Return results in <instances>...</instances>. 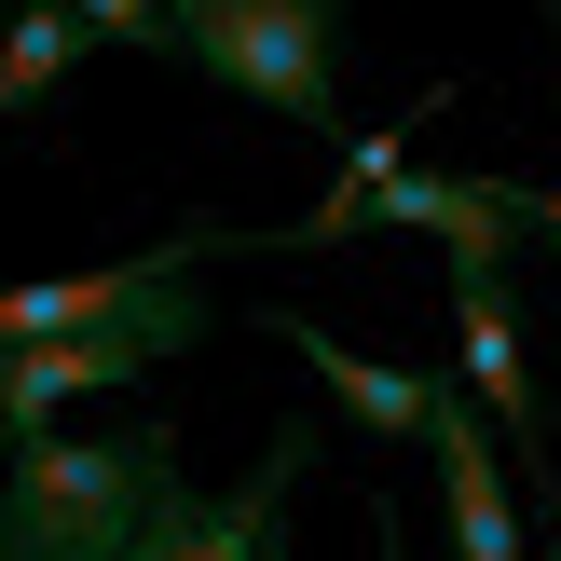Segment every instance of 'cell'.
<instances>
[{"label": "cell", "instance_id": "6da1fadb", "mask_svg": "<svg viewBox=\"0 0 561 561\" xmlns=\"http://www.w3.org/2000/svg\"><path fill=\"white\" fill-rule=\"evenodd\" d=\"M179 493V438L124 425V438H27L0 466V561H124L151 535V507Z\"/></svg>", "mask_w": 561, "mask_h": 561}, {"label": "cell", "instance_id": "7a4b0ae2", "mask_svg": "<svg viewBox=\"0 0 561 561\" xmlns=\"http://www.w3.org/2000/svg\"><path fill=\"white\" fill-rule=\"evenodd\" d=\"M179 55L274 124H343V0H179Z\"/></svg>", "mask_w": 561, "mask_h": 561}, {"label": "cell", "instance_id": "3957f363", "mask_svg": "<svg viewBox=\"0 0 561 561\" xmlns=\"http://www.w3.org/2000/svg\"><path fill=\"white\" fill-rule=\"evenodd\" d=\"M206 343V288H164L151 316H110V329H69V343H14L0 356V466L27 453V438H55V411H82V398H110V383H137V370H164V356H192Z\"/></svg>", "mask_w": 561, "mask_h": 561}, {"label": "cell", "instance_id": "277c9868", "mask_svg": "<svg viewBox=\"0 0 561 561\" xmlns=\"http://www.w3.org/2000/svg\"><path fill=\"white\" fill-rule=\"evenodd\" d=\"M301 466H316V425H274V438H261V480H233V493H192V480H179L124 561H288V493H301Z\"/></svg>", "mask_w": 561, "mask_h": 561}, {"label": "cell", "instance_id": "5b68a950", "mask_svg": "<svg viewBox=\"0 0 561 561\" xmlns=\"http://www.w3.org/2000/svg\"><path fill=\"white\" fill-rule=\"evenodd\" d=\"M453 383L493 411V438L520 453V480H548V383H535V343H520L507 261H453Z\"/></svg>", "mask_w": 561, "mask_h": 561}, {"label": "cell", "instance_id": "8992f818", "mask_svg": "<svg viewBox=\"0 0 561 561\" xmlns=\"http://www.w3.org/2000/svg\"><path fill=\"white\" fill-rule=\"evenodd\" d=\"M438 520H453V561H520V453L493 438V411L438 370Z\"/></svg>", "mask_w": 561, "mask_h": 561}, {"label": "cell", "instance_id": "52a82bcc", "mask_svg": "<svg viewBox=\"0 0 561 561\" xmlns=\"http://www.w3.org/2000/svg\"><path fill=\"white\" fill-rule=\"evenodd\" d=\"M219 233H164L151 261H96V274H42V288H0V356L14 343H69V329H110V316H151Z\"/></svg>", "mask_w": 561, "mask_h": 561}, {"label": "cell", "instance_id": "ba28073f", "mask_svg": "<svg viewBox=\"0 0 561 561\" xmlns=\"http://www.w3.org/2000/svg\"><path fill=\"white\" fill-rule=\"evenodd\" d=\"M261 329H274V343H288V356H301V370H316V383H329V398H343V411H356L370 438H425V425H438V370L356 356V343H329L316 316H261Z\"/></svg>", "mask_w": 561, "mask_h": 561}, {"label": "cell", "instance_id": "9c48e42d", "mask_svg": "<svg viewBox=\"0 0 561 561\" xmlns=\"http://www.w3.org/2000/svg\"><path fill=\"white\" fill-rule=\"evenodd\" d=\"M425 110H438V96H425ZM425 110H398V124H370V137L343 151V179H329L316 206H301L288 233H274V247H329V233H370V206H383V192L411 179V137H425Z\"/></svg>", "mask_w": 561, "mask_h": 561}, {"label": "cell", "instance_id": "30bf717a", "mask_svg": "<svg viewBox=\"0 0 561 561\" xmlns=\"http://www.w3.org/2000/svg\"><path fill=\"white\" fill-rule=\"evenodd\" d=\"M82 55H96V27H82L69 0H0V124H14V110H42Z\"/></svg>", "mask_w": 561, "mask_h": 561}, {"label": "cell", "instance_id": "8fae6325", "mask_svg": "<svg viewBox=\"0 0 561 561\" xmlns=\"http://www.w3.org/2000/svg\"><path fill=\"white\" fill-rule=\"evenodd\" d=\"M96 27V55H179V0H69Z\"/></svg>", "mask_w": 561, "mask_h": 561}, {"label": "cell", "instance_id": "7c38bea8", "mask_svg": "<svg viewBox=\"0 0 561 561\" xmlns=\"http://www.w3.org/2000/svg\"><path fill=\"white\" fill-rule=\"evenodd\" d=\"M370 561H411V548H398V507H383V493H370Z\"/></svg>", "mask_w": 561, "mask_h": 561}, {"label": "cell", "instance_id": "4fadbf2b", "mask_svg": "<svg viewBox=\"0 0 561 561\" xmlns=\"http://www.w3.org/2000/svg\"><path fill=\"white\" fill-rule=\"evenodd\" d=\"M548 42H561V0H548Z\"/></svg>", "mask_w": 561, "mask_h": 561}, {"label": "cell", "instance_id": "5bb4252c", "mask_svg": "<svg viewBox=\"0 0 561 561\" xmlns=\"http://www.w3.org/2000/svg\"><path fill=\"white\" fill-rule=\"evenodd\" d=\"M548 561H561V548H548Z\"/></svg>", "mask_w": 561, "mask_h": 561}]
</instances>
